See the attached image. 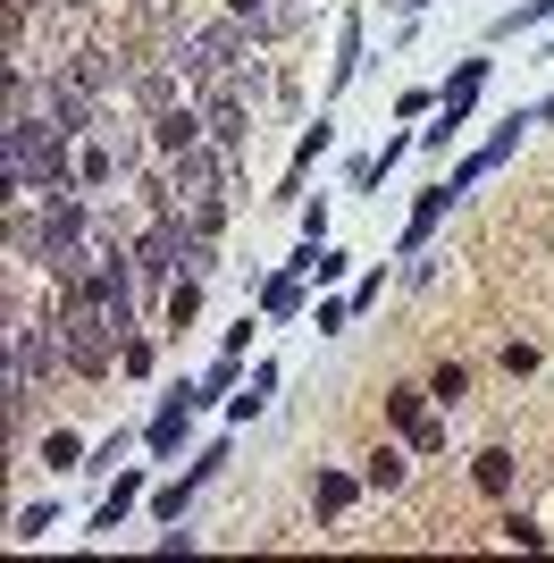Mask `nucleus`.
Masks as SVG:
<instances>
[{
  "label": "nucleus",
  "instance_id": "18",
  "mask_svg": "<svg viewBox=\"0 0 554 563\" xmlns=\"http://www.w3.org/2000/svg\"><path fill=\"white\" fill-rule=\"evenodd\" d=\"M429 412H437V396H429V378H403V387H387V421L403 429V438H412V429L429 421Z\"/></svg>",
  "mask_w": 554,
  "mask_h": 563
},
{
  "label": "nucleus",
  "instance_id": "37",
  "mask_svg": "<svg viewBox=\"0 0 554 563\" xmlns=\"http://www.w3.org/2000/svg\"><path fill=\"white\" fill-rule=\"evenodd\" d=\"M496 530H505V547H546V530H538L530 514H505V521H496Z\"/></svg>",
  "mask_w": 554,
  "mask_h": 563
},
{
  "label": "nucleus",
  "instance_id": "5",
  "mask_svg": "<svg viewBox=\"0 0 554 563\" xmlns=\"http://www.w3.org/2000/svg\"><path fill=\"white\" fill-rule=\"evenodd\" d=\"M34 110L51 118V126H59V135H101V118H110V101L101 93H85V85H76L68 68H43V101H34Z\"/></svg>",
  "mask_w": 554,
  "mask_h": 563
},
{
  "label": "nucleus",
  "instance_id": "7",
  "mask_svg": "<svg viewBox=\"0 0 554 563\" xmlns=\"http://www.w3.org/2000/svg\"><path fill=\"white\" fill-rule=\"evenodd\" d=\"M59 68L85 85V93H101V101H118L126 85H135V68H143V51H126V43H76Z\"/></svg>",
  "mask_w": 554,
  "mask_h": 563
},
{
  "label": "nucleus",
  "instance_id": "22",
  "mask_svg": "<svg viewBox=\"0 0 554 563\" xmlns=\"http://www.w3.org/2000/svg\"><path fill=\"white\" fill-rule=\"evenodd\" d=\"M470 479H479V496H512V479H521L512 446H487V454H470Z\"/></svg>",
  "mask_w": 554,
  "mask_h": 563
},
{
  "label": "nucleus",
  "instance_id": "4",
  "mask_svg": "<svg viewBox=\"0 0 554 563\" xmlns=\"http://www.w3.org/2000/svg\"><path fill=\"white\" fill-rule=\"evenodd\" d=\"M193 421H202V396H193V378L160 387L152 421H143V454H152V463H177V454L193 446Z\"/></svg>",
  "mask_w": 554,
  "mask_h": 563
},
{
  "label": "nucleus",
  "instance_id": "33",
  "mask_svg": "<svg viewBox=\"0 0 554 563\" xmlns=\"http://www.w3.org/2000/svg\"><path fill=\"white\" fill-rule=\"evenodd\" d=\"M185 471H193V479L210 488V479L228 471V438H210V446H193V454H185Z\"/></svg>",
  "mask_w": 554,
  "mask_h": 563
},
{
  "label": "nucleus",
  "instance_id": "29",
  "mask_svg": "<svg viewBox=\"0 0 554 563\" xmlns=\"http://www.w3.org/2000/svg\"><path fill=\"white\" fill-rule=\"evenodd\" d=\"M353 278V253L345 244H320V253H311V286H345Z\"/></svg>",
  "mask_w": 554,
  "mask_h": 563
},
{
  "label": "nucleus",
  "instance_id": "19",
  "mask_svg": "<svg viewBox=\"0 0 554 563\" xmlns=\"http://www.w3.org/2000/svg\"><path fill=\"white\" fill-rule=\"evenodd\" d=\"M546 18H554V0H521V9H496V18H487V43H521V34H538Z\"/></svg>",
  "mask_w": 554,
  "mask_h": 563
},
{
  "label": "nucleus",
  "instance_id": "14",
  "mask_svg": "<svg viewBox=\"0 0 554 563\" xmlns=\"http://www.w3.org/2000/svg\"><path fill=\"white\" fill-rule=\"evenodd\" d=\"M328 152H336V118L320 110V118H311V126L295 135V168H286V194H277V202H295V194H302V177H311V168H320Z\"/></svg>",
  "mask_w": 554,
  "mask_h": 563
},
{
  "label": "nucleus",
  "instance_id": "30",
  "mask_svg": "<svg viewBox=\"0 0 554 563\" xmlns=\"http://www.w3.org/2000/svg\"><path fill=\"white\" fill-rule=\"evenodd\" d=\"M429 396H437L445 412H454V404L470 396V371H462V362H437V371H429Z\"/></svg>",
  "mask_w": 554,
  "mask_h": 563
},
{
  "label": "nucleus",
  "instance_id": "15",
  "mask_svg": "<svg viewBox=\"0 0 554 563\" xmlns=\"http://www.w3.org/2000/svg\"><path fill=\"white\" fill-rule=\"evenodd\" d=\"M269 404H277V362H253V371H244V396H228V404H219V421H228V429H244V421H261Z\"/></svg>",
  "mask_w": 554,
  "mask_h": 563
},
{
  "label": "nucleus",
  "instance_id": "23",
  "mask_svg": "<svg viewBox=\"0 0 554 563\" xmlns=\"http://www.w3.org/2000/svg\"><path fill=\"white\" fill-rule=\"evenodd\" d=\"M193 496H202V479H193V471L160 479V488H152V521H185V505H193Z\"/></svg>",
  "mask_w": 554,
  "mask_h": 563
},
{
  "label": "nucleus",
  "instance_id": "43",
  "mask_svg": "<svg viewBox=\"0 0 554 563\" xmlns=\"http://www.w3.org/2000/svg\"><path fill=\"white\" fill-rule=\"evenodd\" d=\"M25 9H51V0H25Z\"/></svg>",
  "mask_w": 554,
  "mask_h": 563
},
{
  "label": "nucleus",
  "instance_id": "39",
  "mask_svg": "<svg viewBox=\"0 0 554 563\" xmlns=\"http://www.w3.org/2000/svg\"><path fill=\"white\" fill-rule=\"evenodd\" d=\"M92 9H101V0H51L43 18H92Z\"/></svg>",
  "mask_w": 554,
  "mask_h": 563
},
{
  "label": "nucleus",
  "instance_id": "26",
  "mask_svg": "<svg viewBox=\"0 0 554 563\" xmlns=\"http://www.w3.org/2000/svg\"><path fill=\"white\" fill-rule=\"evenodd\" d=\"M51 530H59V505L43 496V505H18V530H9V539H18V547H34V539H51Z\"/></svg>",
  "mask_w": 554,
  "mask_h": 563
},
{
  "label": "nucleus",
  "instance_id": "6",
  "mask_svg": "<svg viewBox=\"0 0 554 563\" xmlns=\"http://www.w3.org/2000/svg\"><path fill=\"white\" fill-rule=\"evenodd\" d=\"M530 126H538V110H512V118H496V135H487V143H470V152H462V161L445 168V186H454V194H470L479 177H496V168H505L512 152L530 143Z\"/></svg>",
  "mask_w": 554,
  "mask_h": 563
},
{
  "label": "nucleus",
  "instance_id": "35",
  "mask_svg": "<svg viewBox=\"0 0 554 563\" xmlns=\"http://www.w3.org/2000/svg\"><path fill=\"white\" fill-rule=\"evenodd\" d=\"M445 421H454V412L437 404V412H429V421H420L412 438H403V446H412V454H445Z\"/></svg>",
  "mask_w": 554,
  "mask_h": 563
},
{
  "label": "nucleus",
  "instance_id": "17",
  "mask_svg": "<svg viewBox=\"0 0 554 563\" xmlns=\"http://www.w3.org/2000/svg\"><path fill=\"white\" fill-rule=\"evenodd\" d=\"M202 286H210V278H177V286L160 295V336H185L193 320H202Z\"/></svg>",
  "mask_w": 554,
  "mask_h": 563
},
{
  "label": "nucleus",
  "instance_id": "24",
  "mask_svg": "<svg viewBox=\"0 0 554 563\" xmlns=\"http://www.w3.org/2000/svg\"><path fill=\"white\" fill-rule=\"evenodd\" d=\"M43 463L51 471H85L92 463V438H76V429H43Z\"/></svg>",
  "mask_w": 554,
  "mask_h": 563
},
{
  "label": "nucleus",
  "instance_id": "16",
  "mask_svg": "<svg viewBox=\"0 0 554 563\" xmlns=\"http://www.w3.org/2000/svg\"><path fill=\"white\" fill-rule=\"evenodd\" d=\"M362 471H311V505H320V521H345L353 505H362Z\"/></svg>",
  "mask_w": 554,
  "mask_h": 563
},
{
  "label": "nucleus",
  "instance_id": "32",
  "mask_svg": "<svg viewBox=\"0 0 554 563\" xmlns=\"http://www.w3.org/2000/svg\"><path fill=\"white\" fill-rule=\"evenodd\" d=\"M437 85H403V93H395V118H403V126H412V118H437Z\"/></svg>",
  "mask_w": 554,
  "mask_h": 563
},
{
  "label": "nucleus",
  "instance_id": "25",
  "mask_svg": "<svg viewBox=\"0 0 554 563\" xmlns=\"http://www.w3.org/2000/svg\"><path fill=\"white\" fill-rule=\"evenodd\" d=\"M353 320H362V311H353V295H320V303H311V329H320V336H345Z\"/></svg>",
  "mask_w": 554,
  "mask_h": 563
},
{
  "label": "nucleus",
  "instance_id": "9",
  "mask_svg": "<svg viewBox=\"0 0 554 563\" xmlns=\"http://www.w3.org/2000/svg\"><path fill=\"white\" fill-rule=\"evenodd\" d=\"M228 18L253 34V43H295L302 34V0H228Z\"/></svg>",
  "mask_w": 554,
  "mask_h": 563
},
{
  "label": "nucleus",
  "instance_id": "27",
  "mask_svg": "<svg viewBox=\"0 0 554 563\" xmlns=\"http://www.w3.org/2000/svg\"><path fill=\"white\" fill-rule=\"evenodd\" d=\"M126 446H135V429H110V438H92V463H85V471H92V479H110V471L126 463Z\"/></svg>",
  "mask_w": 554,
  "mask_h": 563
},
{
  "label": "nucleus",
  "instance_id": "20",
  "mask_svg": "<svg viewBox=\"0 0 554 563\" xmlns=\"http://www.w3.org/2000/svg\"><path fill=\"white\" fill-rule=\"evenodd\" d=\"M235 387H244V353H219V362H210V371L193 378V396H202V412H219V404H228Z\"/></svg>",
  "mask_w": 554,
  "mask_h": 563
},
{
  "label": "nucleus",
  "instance_id": "10",
  "mask_svg": "<svg viewBox=\"0 0 554 563\" xmlns=\"http://www.w3.org/2000/svg\"><path fill=\"white\" fill-rule=\"evenodd\" d=\"M454 202H462V194H454V186H445V177H437V186H429V194H420V202H412V211H403V235H395V261L429 253V235L445 228V211H454Z\"/></svg>",
  "mask_w": 554,
  "mask_h": 563
},
{
  "label": "nucleus",
  "instance_id": "34",
  "mask_svg": "<svg viewBox=\"0 0 554 563\" xmlns=\"http://www.w3.org/2000/svg\"><path fill=\"white\" fill-rule=\"evenodd\" d=\"M269 329V320H261V311H235L228 320V336H219V353H253V336Z\"/></svg>",
  "mask_w": 554,
  "mask_h": 563
},
{
  "label": "nucleus",
  "instance_id": "3",
  "mask_svg": "<svg viewBox=\"0 0 554 563\" xmlns=\"http://www.w3.org/2000/svg\"><path fill=\"white\" fill-rule=\"evenodd\" d=\"M193 101H202V126H210V143L244 161V152H253V110H261V101L244 93L235 76H219V85H193Z\"/></svg>",
  "mask_w": 554,
  "mask_h": 563
},
{
  "label": "nucleus",
  "instance_id": "13",
  "mask_svg": "<svg viewBox=\"0 0 554 563\" xmlns=\"http://www.w3.org/2000/svg\"><path fill=\"white\" fill-rule=\"evenodd\" d=\"M362 59H369V25H362V9H345V18H336V59H328V101L362 76Z\"/></svg>",
  "mask_w": 554,
  "mask_h": 563
},
{
  "label": "nucleus",
  "instance_id": "28",
  "mask_svg": "<svg viewBox=\"0 0 554 563\" xmlns=\"http://www.w3.org/2000/svg\"><path fill=\"white\" fill-rule=\"evenodd\" d=\"M152 371H160V345H152V336H126V353H118V378H152Z\"/></svg>",
  "mask_w": 554,
  "mask_h": 563
},
{
  "label": "nucleus",
  "instance_id": "42",
  "mask_svg": "<svg viewBox=\"0 0 554 563\" xmlns=\"http://www.w3.org/2000/svg\"><path fill=\"white\" fill-rule=\"evenodd\" d=\"M538 59H554V34H546V43H538Z\"/></svg>",
  "mask_w": 554,
  "mask_h": 563
},
{
  "label": "nucleus",
  "instance_id": "40",
  "mask_svg": "<svg viewBox=\"0 0 554 563\" xmlns=\"http://www.w3.org/2000/svg\"><path fill=\"white\" fill-rule=\"evenodd\" d=\"M538 126H554V93H546V101H538Z\"/></svg>",
  "mask_w": 554,
  "mask_h": 563
},
{
  "label": "nucleus",
  "instance_id": "8",
  "mask_svg": "<svg viewBox=\"0 0 554 563\" xmlns=\"http://www.w3.org/2000/svg\"><path fill=\"white\" fill-rule=\"evenodd\" d=\"M135 505H152V471L143 463H118V479H110V496H101V505H92V539H110V530H126V514H135Z\"/></svg>",
  "mask_w": 554,
  "mask_h": 563
},
{
  "label": "nucleus",
  "instance_id": "1",
  "mask_svg": "<svg viewBox=\"0 0 554 563\" xmlns=\"http://www.w3.org/2000/svg\"><path fill=\"white\" fill-rule=\"evenodd\" d=\"M51 320H59V362H68V378H85V387H101V378L118 371V353H126V336L143 329V311H118L101 303V295H85V286H51Z\"/></svg>",
  "mask_w": 554,
  "mask_h": 563
},
{
  "label": "nucleus",
  "instance_id": "21",
  "mask_svg": "<svg viewBox=\"0 0 554 563\" xmlns=\"http://www.w3.org/2000/svg\"><path fill=\"white\" fill-rule=\"evenodd\" d=\"M362 479H369V496H395L403 479H412V446H378L362 463Z\"/></svg>",
  "mask_w": 554,
  "mask_h": 563
},
{
  "label": "nucleus",
  "instance_id": "11",
  "mask_svg": "<svg viewBox=\"0 0 554 563\" xmlns=\"http://www.w3.org/2000/svg\"><path fill=\"white\" fill-rule=\"evenodd\" d=\"M143 126H152V152H160V161H177V152H193V143H210V126H202V101H193V93H185L177 110L143 118Z\"/></svg>",
  "mask_w": 554,
  "mask_h": 563
},
{
  "label": "nucleus",
  "instance_id": "36",
  "mask_svg": "<svg viewBox=\"0 0 554 563\" xmlns=\"http://www.w3.org/2000/svg\"><path fill=\"white\" fill-rule=\"evenodd\" d=\"M295 235L302 244H328V194H311V202L295 211Z\"/></svg>",
  "mask_w": 554,
  "mask_h": 563
},
{
  "label": "nucleus",
  "instance_id": "41",
  "mask_svg": "<svg viewBox=\"0 0 554 563\" xmlns=\"http://www.w3.org/2000/svg\"><path fill=\"white\" fill-rule=\"evenodd\" d=\"M395 9H412V18H420V9H437V0H395Z\"/></svg>",
  "mask_w": 554,
  "mask_h": 563
},
{
  "label": "nucleus",
  "instance_id": "31",
  "mask_svg": "<svg viewBox=\"0 0 554 563\" xmlns=\"http://www.w3.org/2000/svg\"><path fill=\"white\" fill-rule=\"evenodd\" d=\"M387 278H395L387 261H369V269H353V286H345V295H353V311H369V303H378V295H387Z\"/></svg>",
  "mask_w": 554,
  "mask_h": 563
},
{
  "label": "nucleus",
  "instance_id": "38",
  "mask_svg": "<svg viewBox=\"0 0 554 563\" xmlns=\"http://www.w3.org/2000/svg\"><path fill=\"white\" fill-rule=\"evenodd\" d=\"M152 547H160V555H193V547H202V539H193L185 521H160V539H152Z\"/></svg>",
  "mask_w": 554,
  "mask_h": 563
},
{
  "label": "nucleus",
  "instance_id": "12",
  "mask_svg": "<svg viewBox=\"0 0 554 563\" xmlns=\"http://www.w3.org/2000/svg\"><path fill=\"white\" fill-rule=\"evenodd\" d=\"M302 286H311L302 269H269V278H253V311L269 320V329H286V320H302V303H311Z\"/></svg>",
  "mask_w": 554,
  "mask_h": 563
},
{
  "label": "nucleus",
  "instance_id": "2",
  "mask_svg": "<svg viewBox=\"0 0 554 563\" xmlns=\"http://www.w3.org/2000/svg\"><path fill=\"white\" fill-rule=\"evenodd\" d=\"M253 34L235 18H177V34H168V59H177L193 85H219V76H244L253 68Z\"/></svg>",
  "mask_w": 554,
  "mask_h": 563
}]
</instances>
